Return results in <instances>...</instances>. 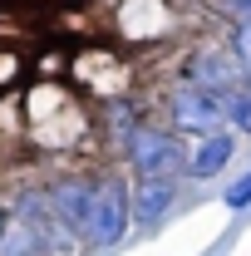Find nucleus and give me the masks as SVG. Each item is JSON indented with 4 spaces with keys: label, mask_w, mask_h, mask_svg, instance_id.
Returning a JSON list of instances; mask_svg holds the SVG:
<instances>
[{
    "label": "nucleus",
    "mask_w": 251,
    "mask_h": 256,
    "mask_svg": "<svg viewBox=\"0 0 251 256\" xmlns=\"http://www.w3.org/2000/svg\"><path fill=\"white\" fill-rule=\"evenodd\" d=\"M20 124L44 148H74L89 133V118H84L79 98L69 89H60V84H34L25 94V104H20Z\"/></svg>",
    "instance_id": "1"
},
{
    "label": "nucleus",
    "mask_w": 251,
    "mask_h": 256,
    "mask_svg": "<svg viewBox=\"0 0 251 256\" xmlns=\"http://www.w3.org/2000/svg\"><path fill=\"white\" fill-rule=\"evenodd\" d=\"M124 153H128V162H133L138 178H162V182H172V178L188 168L182 138H178L172 128H158V124H138L128 133Z\"/></svg>",
    "instance_id": "2"
},
{
    "label": "nucleus",
    "mask_w": 251,
    "mask_h": 256,
    "mask_svg": "<svg viewBox=\"0 0 251 256\" xmlns=\"http://www.w3.org/2000/svg\"><path fill=\"white\" fill-rule=\"evenodd\" d=\"M128 188L118 172H104V178H94V197H89V217H84V242L89 246H114L118 236L128 232Z\"/></svg>",
    "instance_id": "3"
},
{
    "label": "nucleus",
    "mask_w": 251,
    "mask_h": 256,
    "mask_svg": "<svg viewBox=\"0 0 251 256\" xmlns=\"http://www.w3.org/2000/svg\"><path fill=\"white\" fill-rule=\"evenodd\" d=\"M226 108H232V98L207 94V89H192V84L172 89V98H168L172 128H188V133H207V138H212V133L226 124Z\"/></svg>",
    "instance_id": "4"
},
{
    "label": "nucleus",
    "mask_w": 251,
    "mask_h": 256,
    "mask_svg": "<svg viewBox=\"0 0 251 256\" xmlns=\"http://www.w3.org/2000/svg\"><path fill=\"white\" fill-rule=\"evenodd\" d=\"M89 197H94V178H79V172H69L60 182H50L44 188V202H50V222L69 226L74 236L84 232V217H89Z\"/></svg>",
    "instance_id": "5"
},
{
    "label": "nucleus",
    "mask_w": 251,
    "mask_h": 256,
    "mask_svg": "<svg viewBox=\"0 0 251 256\" xmlns=\"http://www.w3.org/2000/svg\"><path fill=\"white\" fill-rule=\"evenodd\" d=\"M128 64L114 54V50H79L74 60V84L89 89V94H124Z\"/></svg>",
    "instance_id": "6"
},
{
    "label": "nucleus",
    "mask_w": 251,
    "mask_h": 256,
    "mask_svg": "<svg viewBox=\"0 0 251 256\" xmlns=\"http://www.w3.org/2000/svg\"><path fill=\"white\" fill-rule=\"evenodd\" d=\"M236 79H242V69H236V60L226 50H197V54H188V84L192 89L232 98L236 94Z\"/></svg>",
    "instance_id": "7"
},
{
    "label": "nucleus",
    "mask_w": 251,
    "mask_h": 256,
    "mask_svg": "<svg viewBox=\"0 0 251 256\" xmlns=\"http://www.w3.org/2000/svg\"><path fill=\"white\" fill-rule=\"evenodd\" d=\"M168 207H172V182L162 178H138V192H128V212L138 222H158Z\"/></svg>",
    "instance_id": "8"
},
{
    "label": "nucleus",
    "mask_w": 251,
    "mask_h": 256,
    "mask_svg": "<svg viewBox=\"0 0 251 256\" xmlns=\"http://www.w3.org/2000/svg\"><path fill=\"white\" fill-rule=\"evenodd\" d=\"M226 158H232V133H212L202 148H197V158L188 162L192 178H217L222 168H226Z\"/></svg>",
    "instance_id": "9"
},
{
    "label": "nucleus",
    "mask_w": 251,
    "mask_h": 256,
    "mask_svg": "<svg viewBox=\"0 0 251 256\" xmlns=\"http://www.w3.org/2000/svg\"><path fill=\"white\" fill-rule=\"evenodd\" d=\"M20 84V50H0V89Z\"/></svg>",
    "instance_id": "10"
},
{
    "label": "nucleus",
    "mask_w": 251,
    "mask_h": 256,
    "mask_svg": "<svg viewBox=\"0 0 251 256\" xmlns=\"http://www.w3.org/2000/svg\"><path fill=\"white\" fill-rule=\"evenodd\" d=\"M232 60H236V69H246V74H251V25H236V40H232Z\"/></svg>",
    "instance_id": "11"
},
{
    "label": "nucleus",
    "mask_w": 251,
    "mask_h": 256,
    "mask_svg": "<svg viewBox=\"0 0 251 256\" xmlns=\"http://www.w3.org/2000/svg\"><path fill=\"white\" fill-rule=\"evenodd\" d=\"M226 118H236V128H246V133H251V94L236 89V94H232V108H226Z\"/></svg>",
    "instance_id": "12"
},
{
    "label": "nucleus",
    "mask_w": 251,
    "mask_h": 256,
    "mask_svg": "<svg viewBox=\"0 0 251 256\" xmlns=\"http://www.w3.org/2000/svg\"><path fill=\"white\" fill-rule=\"evenodd\" d=\"M246 202H251V172H246V178H236V182L226 188V207H246Z\"/></svg>",
    "instance_id": "13"
},
{
    "label": "nucleus",
    "mask_w": 251,
    "mask_h": 256,
    "mask_svg": "<svg viewBox=\"0 0 251 256\" xmlns=\"http://www.w3.org/2000/svg\"><path fill=\"white\" fill-rule=\"evenodd\" d=\"M232 15H242V25H251V0H232Z\"/></svg>",
    "instance_id": "14"
},
{
    "label": "nucleus",
    "mask_w": 251,
    "mask_h": 256,
    "mask_svg": "<svg viewBox=\"0 0 251 256\" xmlns=\"http://www.w3.org/2000/svg\"><path fill=\"white\" fill-rule=\"evenodd\" d=\"M5 222H10V212H5V207H0V236H5Z\"/></svg>",
    "instance_id": "15"
}]
</instances>
